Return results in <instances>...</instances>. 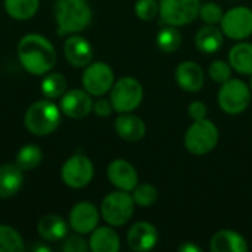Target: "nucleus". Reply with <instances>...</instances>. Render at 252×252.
<instances>
[{
  "instance_id": "c85d7f7f",
  "label": "nucleus",
  "mask_w": 252,
  "mask_h": 252,
  "mask_svg": "<svg viewBox=\"0 0 252 252\" xmlns=\"http://www.w3.org/2000/svg\"><path fill=\"white\" fill-rule=\"evenodd\" d=\"M22 250V236L13 227L0 224V252H21Z\"/></svg>"
},
{
  "instance_id": "c9c22d12",
  "label": "nucleus",
  "mask_w": 252,
  "mask_h": 252,
  "mask_svg": "<svg viewBox=\"0 0 252 252\" xmlns=\"http://www.w3.org/2000/svg\"><path fill=\"white\" fill-rule=\"evenodd\" d=\"M114 111V106L109 99H97L93 102V112L97 117H109Z\"/></svg>"
},
{
  "instance_id": "412c9836",
  "label": "nucleus",
  "mask_w": 252,
  "mask_h": 252,
  "mask_svg": "<svg viewBox=\"0 0 252 252\" xmlns=\"http://www.w3.org/2000/svg\"><path fill=\"white\" fill-rule=\"evenodd\" d=\"M24 183L22 170L16 164L0 165V198L7 199L15 196Z\"/></svg>"
},
{
  "instance_id": "7ed1b4c3",
  "label": "nucleus",
  "mask_w": 252,
  "mask_h": 252,
  "mask_svg": "<svg viewBox=\"0 0 252 252\" xmlns=\"http://www.w3.org/2000/svg\"><path fill=\"white\" fill-rule=\"evenodd\" d=\"M24 123L28 131L35 136L52 134L59 127L61 108L49 99L37 100L27 109Z\"/></svg>"
},
{
  "instance_id": "20e7f679",
  "label": "nucleus",
  "mask_w": 252,
  "mask_h": 252,
  "mask_svg": "<svg viewBox=\"0 0 252 252\" xmlns=\"http://www.w3.org/2000/svg\"><path fill=\"white\" fill-rule=\"evenodd\" d=\"M134 214V199L126 190L108 193L100 204V216L111 227H120L128 223Z\"/></svg>"
},
{
  "instance_id": "aec40b11",
  "label": "nucleus",
  "mask_w": 252,
  "mask_h": 252,
  "mask_svg": "<svg viewBox=\"0 0 252 252\" xmlns=\"http://www.w3.org/2000/svg\"><path fill=\"white\" fill-rule=\"evenodd\" d=\"M210 250L213 252H247V239L235 230H220L210 241Z\"/></svg>"
},
{
  "instance_id": "72a5a7b5",
  "label": "nucleus",
  "mask_w": 252,
  "mask_h": 252,
  "mask_svg": "<svg viewBox=\"0 0 252 252\" xmlns=\"http://www.w3.org/2000/svg\"><path fill=\"white\" fill-rule=\"evenodd\" d=\"M89 250H90L89 242L80 233L68 235L62 244V251L63 252H87Z\"/></svg>"
},
{
  "instance_id": "b1692460",
  "label": "nucleus",
  "mask_w": 252,
  "mask_h": 252,
  "mask_svg": "<svg viewBox=\"0 0 252 252\" xmlns=\"http://www.w3.org/2000/svg\"><path fill=\"white\" fill-rule=\"evenodd\" d=\"M229 63L236 72H239L242 75H251L252 43L241 41V43L235 44L229 52Z\"/></svg>"
},
{
  "instance_id": "a878e982",
  "label": "nucleus",
  "mask_w": 252,
  "mask_h": 252,
  "mask_svg": "<svg viewBox=\"0 0 252 252\" xmlns=\"http://www.w3.org/2000/svg\"><path fill=\"white\" fill-rule=\"evenodd\" d=\"M43 159V152L37 145L28 143L22 146L16 154V165L22 171H31L40 165Z\"/></svg>"
},
{
  "instance_id": "ddd939ff",
  "label": "nucleus",
  "mask_w": 252,
  "mask_h": 252,
  "mask_svg": "<svg viewBox=\"0 0 252 252\" xmlns=\"http://www.w3.org/2000/svg\"><path fill=\"white\" fill-rule=\"evenodd\" d=\"M59 108L61 112H63L69 118H84L93 111L92 94L81 89H72L69 92H65L61 97Z\"/></svg>"
},
{
  "instance_id": "6e6552de",
  "label": "nucleus",
  "mask_w": 252,
  "mask_h": 252,
  "mask_svg": "<svg viewBox=\"0 0 252 252\" xmlns=\"http://www.w3.org/2000/svg\"><path fill=\"white\" fill-rule=\"evenodd\" d=\"M201 4V0H161L159 16L167 25H188L199 16Z\"/></svg>"
},
{
  "instance_id": "4be33fe9",
  "label": "nucleus",
  "mask_w": 252,
  "mask_h": 252,
  "mask_svg": "<svg viewBox=\"0 0 252 252\" xmlns=\"http://www.w3.org/2000/svg\"><path fill=\"white\" fill-rule=\"evenodd\" d=\"M89 247L90 251L93 252H118L121 247L120 236L114 229L108 226L96 227L90 233Z\"/></svg>"
},
{
  "instance_id": "393cba45",
  "label": "nucleus",
  "mask_w": 252,
  "mask_h": 252,
  "mask_svg": "<svg viewBox=\"0 0 252 252\" xmlns=\"http://www.w3.org/2000/svg\"><path fill=\"white\" fill-rule=\"evenodd\" d=\"M40 6V0H4V9L7 15L16 21L31 19Z\"/></svg>"
},
{
  "instance_id": "423d86ee",
  "label": "nucleus",
  "mask_w": 252,
  "mask_h": 252,
  "mask_svg": "<svg viewBox=\"0 0 252 252\" xmlns=\"http://www.w3.org/2000/svg\"><path fill=\"white\" fill-rule=\"evenodd\" d=\"M217 100L223 112L229 115H239L245 112L251 103V89L245 81L230 78L221 84Z\"/></svg>"
},
{
  "instance_id": "f8f14e48",
  "label": "nucleus",
  "mask_w": 252,
  "mask_h": 252,
  "mask_svg": "<svg viewBox=\"0 0 252 252\" xmlns=\"http://www.w3.org/2000/svg\"><path fill=\"white\" fill-rule=\"evenodd\" d=\"M99 210L87 201L75 204L69 211V226L75 233L89 235L99 224Z\"/></svg>"
},
{
  "instance_id": "bb28decb",
  "label": "nucleus",
  "mask_w": 252,
  "mask_h": 252,
  "mask_svg": "<svg viewBox=\"0 0 252 252\" xmlns=\"http://www.w3.org/2000/svg\"><path fill=\"white\" fill-rule=\"evenodd\" d=\"M157 46L164 53H173L182 46V32L174 25L161 28L157 34Z\"/></svg>"
},
{
  "instance_id": "dca6fc26",
  "label": "nucleus",
  "mask_w": 252,
  "mask_h": 252,
  "mask_svg": "<svg viewBox=\"0 0 252 252\" xmlns=\"http://www.w3.org/2000/svg\"><path fill=\"white\" fill-rule=\"evenodd\" d=\"M176 81L182 90L196 93L204 87L205 74L199 63L193 61H185L176 68Z\"/></svg>"
},
{
  "instance_id": "f03ea898",
  "label": "nucleus",
  "mask_w": 252,
  "mask_h": 252,
  "mask_svg": "<svg viewBox=\"0 0 252 252\" xmlns=\"http://www.w3.org/2000/svg\"><path fill=\"white\" fill-rule=\"evenodd\" d=\"M92 7L87 0H56L55 18L58 34H75L89 27L92 22Z\"/></svg>"
},
{
  "instance_id": "1a4fd4ad",
  "label": "nucleus",
  "mask_w": 252,
  "mask_h": 252,
  "mask_svg": "<svg viewBox=\"0 0 252 252\" xmlns=\"http://www.w3.org/2000/svg\"><path fill=\"white\" fill-rule=\"evenodd\" d=\"M220 28L224 34V37H229L230 40H245L252 35V9L247 6H236L229 9L221 21Z\"/></svg>"
},
{
  "instance_id": "6ab92c4d",
  "label": "nucleus",
  "mask_w": 252,
  "mask_h": 252,
  "mask_svg": "<svg viewBox=\"0 0 252 252\" xmlns=\"http://www.w3.org/2000/svg\"><path fill=\"white\" fill-rule=\"evenodd\" d=\"M68 223L58 214L43 216L37 224V232L40 238L46 242L63 241L68 236Z\"/></svg>"
},
{
  "instance_id": "5701e85b",
  "label": "nucleus",
  "mask_w": 252,
  "mask_h": 252,
  "mask_svg": "<svg viewBox=\"0 0 252 252\" xmlns=\"http://www.w3.org/2000/svg\"><path fill=\"white\" fill-rule=\"evenodd\" d=\"M224 43V34L221 28H217L216 25L207 24L202 28L198 30L195 35V44L196 47L207 55H213L221 49Z\"/></svg>"
},
{
  "instance_id": "4468645a",
  "label": "nucleus",
  "mask_w": 252,
  "mask_h": 252,
  "mask_svg": "<svg viewBox=\"0 0 252 252\" xmlns=\"http://www.w3.org/2000/svg\"><path fill=\"white\" fill-rule=\"evenodd\" d=\"M108 180L120 190L133 192L139 185V176L136 168L126 159H114L106 170Z\"/></svg>"
},
{
  "instance_id": "7c9ffc66",
  "label": "nucleus",
  "mask_w": 252,
  "mask_h": 252,
  "mask_svg": "<svg viewBox=\"0 0 252 252\" xmlns=\"http://www.w3.org/2000/svg\"><path fill=\"white\" fill-rule=\"evenodd\" d=\"M208 75L214 83L223 84V83H226L227 80L232 78V66H230L229 62L221 61V59L214 61L208 68Z\"/></svg>"
},
{
  "instance_id": "f257e3e1",
  "label": "nucleus",
  "mask_w": 252,
  "mask_h": 252,
  "mask_svg": "<svg viewBox=\"0 0 252 252\" xmlns=\"http://www.w3.org/2000/svg\"><path fill=\"white\" fill-rule=\"evenodd\" d=\"M18 59L22 68L32 75L47 74L56 63L58 55L49 38L40 34H27L18 43Z\"/></svg>"
},
{
  "instance_id": "e433bc0d",
  "label": "nucleus",
  "mask_w": 252,
  "mask_h": 252,
  "mask_svg": "<svg viewBox=\"0 0 252 252\" xmlns=\"http://www.w3.org/2000/svg\"><path fill=\"white\" fill-rule=\"evenodd\" d=\"M179 251L180 252H201L202 250H201L198 245L188 242V244H185V245H180V247H179Z\"/></svg>"
},
{
  "instance_id": "58836bf2",
  "label": "nucleus",
  "mask_w": 252,
  "mask_h": 252,
  "mask_svg": "<svg viewBox=\"0 0 252 252\" xmlns=\"http://www.w3.org/2000/svg\"><path fill=\"white\" fill-rule=\"evenodd\" d=\"M250 89H251V92H252V74H251V80H250Z\"/></svg>"
},
{
  "instance_id": "9d476101",
  "label": "nucleus",
  "mask_w": 252,
  "mask_h": 252,
  "mask_svg": "<svg viewBox=\"0 0 252 252\" xmlns=\"http://www.w3.org/2000/svg\"><path fill=\"white\" fill-rule=\"evenodd\" d=\"M81 83L84 90L92 96H103L105 93L111 92L115 83V75L108 63L90 62L83 72Z\"/></svg>"
},
{
  "instance_id": "f704fd0d",
  "label": "nucleus",
  "mask_w": 252,
  "mask_h": 252,
  "mask_svg": "<svg viewBox=\"0 0 252 252\" xmlns=\"http://www.w3.org/2000/svg\"><path fill=\"white\" fill-rule=\"evenodd\" d=\"M188 112H189V117L193 120V121H199V120H204L207 118V106L205 103L199 102V100H195L189 105L188 108Z\"/></svg>"
},
{
  "instance_id": "2f4dec72",
  "label": "nucleus",
  "mask_w": 252,
  "mask_h": 252,
  "mask_svg": "<svg viewBox=\"0 0 252 252\" xmlns=\"http://www.w3.org/2000/svg\"><path fill=\"white\" fill-rule=\"evenodd\" d=\"M134 12L142 21H152L159 13V3L157 0H137Z\"/></svg>"
},
{
  "instance_id": "2eb2a0df",
  "label": "nucleus",
  "mask_w": 252,
  "mask_h": 252,
  "mask_svg": "<svg viewBox=\"0 0 252 252\" xmlns=\"http://www.w3.org/2000/svg\"><path fill=\"white\" fill-rule=\"evenodd\" d=\"M158 242L157 227L149 221L134 223L127 233V244L130 250L136 252L151 251Z\"/></svg>"
},
{
  "instance_id": "f3484780",
  "label": "nucleus",
  "mask_w": 252,
  "mask_h": 252,
  "mask_svg": "<svg viewBox=\"0 0 252 252\" xmlns=\"http://www.w3.org/2000/svg\"><path fill=\"white\" fill-rule=\"evenodd\" d=\"M63 53L68 63L74 68H86L93 59V47L81 35H72L66 38L63 44Z\"/></svg>"
},
{
  "instance_id": "9b49d317",
  "label": "nucleus",
  "mask_w": 252,
  "mask_h": 252,
  "mask_svg": "<svg viewBox=\"0 0 252 252\" xmlns=\"http://www.w3.org/2000/svg\"><path fill=\"white\" fill-rule=\"evenodd\" d=\"M94 176L93 162L86 155H72L61 168L62 182L72 189L86 188Z\"/></svg>"
},
{
  "instance_id": "a211bd4d",
  "label": "nucleus",
  "mask_w": 252,
  "mask_h": 252,
  "mask_svg": "<svg viewBox=\"0 0 252 252\" xmlns=\"http://www.w3.org/2000/svg\"><path fill=\"white\" fill-rule=\"evenodd\" d=\"M115 131L126 142H139L146 134V124L140 117L124 112L115 120Z\"/></svg>"
},
{
  "instance_id": "473e14b6",
  "label": "nucleus",
  "mask_w": 252,
  "mask_h": 252,
  "mask_svg": "<svg viewBox=\"0 0 252 252\" xmlns=\"http://www.w3.org/2000/svg\"><path fill=\"white\" fill-rule=\"evenodd\" d=\"M224 12L221 9L220 4L214 3V1H207L204 4H201V9H199V18L205 22V24H211V25H216L217 22L221 21Z\"/></svg>"
},
{
  "instance_id": "0eeeda50",
  "label": "nucleus",
  "mask_w": 252,
  "mask_h": 252,
  "mask_svg": "<svg viewBox=\"0 0 252 252\" xmlns=\"http://www.w3.org/2000/svg\"><path fill=\"white\" fill-rule=\"evenodd\" d=\"M143 99V87L133 77H123L117 80L111 89L109 100L114 106V111L118 114L131 112L137 109Z\"/></svg>"
},
{
  "instance_id": "4c0bfd02",
  "label": "nucleus",
  "mask_w": 252,
  "mask_h": 252,
  "mask_svg": "<svg viewBox=\"0 0 252 252\" xmlns=\"http://www.w3.org/2000/svg\"><path fill=\"white\" fill-rule=\"evenodd\" d=\"M32 251H43V252H50L52 250L49 248V247H46V245H37V247H34L32 248Z\"/></svg>"
},
{
  "instance_id": "cd10ccee",
  "label": "nucleus",
  "mask_w": 252,
  "mask_h": 252,
  "mask_svg": "<svg viewBox=\"0 0 252 252\" xmlns=\"http://www.w3.org/2000/svg\"><path fill=\"white\" fill-rule=\"evenodd\" d=\"M66 92V80L59 72L47 74L41 81V93L47 99H58L62 97Z\"/></svg>"
},
{
  "instance_id": "39448f33",
  "label": "nucleus",
  "mask_w": 252,
  "mask_h": 252,
  "mask_svg": "<svg viewBox=\"0 0 252 252\" xmlns=\"http://www.w3.org/2000/svg\"><path fill=\"white\" fill-rule=\"evenodd\" d=\"M220 133L217 126L211 120L193 121L185 134V146L193 155L210 154L219 143Z\"/></svg>"
},
{
  "instance_id": "c756f323",
  "label": "nucleus",
  "mask_w": 252,
  "mask_h": 252,
  "mask_svg": "<svg viewBox=\"0 0 252 252\" xmlns=\"http://www.w3.org/2000/svg\"><path fill=\"white\" fill-rule=\"evenodd\" d=\"M131 196H133L136 205H139L142 208H148V207H152L157 202L158 189L151 183H142V185H137L133 189Z\"/></svg>"
}]
</instances>
